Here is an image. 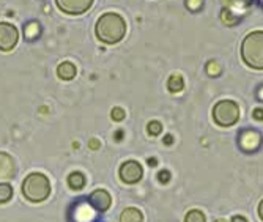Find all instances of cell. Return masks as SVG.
Masks as SVG:
<instances>
[{
    "label": "cell",
    "instance_id": "obj_1",
    "mask_svg": "<svg viewBox=\"0 0 263 222\" xmlns=\"http://www.w3.org/2000/svg\"><path fill=\"white\" fill-rule=\"evenodd\" d=\"M95 35L103 44H117L126 35V21L118 13H104L98 17Z\"/></svg>",
    "mask_w": 263,
    "mask_h": 222
},
{
    "label": "cell",
    "instance_id": "obj_2",
    "mask_svg": "<svg viewBox=\"0 0 263 222\" xmlns=\"http://www.w3.org/2000/svg\"><path fill=\"white\" fill-rule=\"evenodd\" d=\"M22 195L29 202L40 203L51 195V181L41 172H32L22 181Z\"/></svg>",
    "mask_w": 263,
    "mask_h": 222
},
{
    "label": "cell",
    "instance_id": "obj_3",
    "mask_svg": "<svg viewBox=\"0 0 263 222\" xmlns=\"http://www.w3.org/2000/svg\"><path fill=\"white\" fill-rule=\"evenodd\" d=\"M241 59L252 69H263V30L251 32L241 43Z\"/></svg>",
    "mask_w": 263,
    "mask_h": 222
},
{
    "label": "cell",
    "instance_id": "obj_4",
    "mask_svg": "<svg viewBox=\"0 0 263 222\" xmlns=\"http://www.w3.org/2000/svg\"><path fill=\"white\" fill-rule=\"evenodd\" d=\"M240 106L232 100H222L219 103L214 104L213 107V120L216 125L222 128L233 126L235 123L240 120Z\"/></svg>",
    "mask_w": 263,
    "mask_h": 222
},
{
    "label": "cell",
    "instance_id": "obj_5",
    "mask_svg": "<svg viewBox=\"0 0 263 222\" xmlns=\"http://www.w3.org/2000/svg\"><path fill=\"white\" fill-rule=\"evenodd\" d=\"M97 213L98 211L90 205L88 199H82L69 208L68 219L69 222H95L97 220Z\"/></svg>",
    "mask_w": 263,
    "mask_h": 222
},
{
    "label": "cell",
    "instance_id": "obj_6",
    "mask_svg": "<svg viewBox=\"0 0 263 222\" xmlns=\"http://www.w3.org/2000/svg\"><path fill=\"white\" fill-rule=\"evenodd\" d=\"M19 41V32L11 22H0V51L10 52Z\"/></svg>",
    "mask_w": 263,
    "mask_h": 222
},
{
    "label": "cell",
    "instance_id": "obj_7",
    "mask_svg": "<svg viewBox=\"0 0 263 222\" xmlns=\"http://www.w3.org/2000/svg\"><path fill=\"white\" fill-rule=\"evenodd\" d=\"M118 177H120V180L125 184H136L143 177V169H142V165L137 161L129 159V161H125L120 165V172H118Z\"/></svg>",
    "mask_w": 263,
    "mask_h": 222
},
{
    "label": "cell",
    "instance_id": "obj_8",
    "mask_svg": "<svg viewBox=\"0 0 263 222\" xmlns=\"http://www.w3.org/2000/svg\"><path fill=\"white\" fill-rule=\"evenodd\" d=\"M263 143V137L257 130H245L238 136V145L245 153H255L260 150Z\"/></svg>",
    "mask_w": 263,
    "mask_h": 222
},
{
    "label": "cell",
    "instance_id": "obj_9",
    "mask_svg": "<svg viewBox=\"0 0 263 222\" xmlns=\"http://www.w3.org/2000/svg\"><path fill=\"white\" fill-rule=\"evenodd\" d=\"M95 0H55V5L60 11L69 14V16H79L87 13Z\"/></svg>",
    "mask_w": 263,
    "mask_h": 222
},
{
    "label": "cell",
    "instance_id": "obj_10",
    "mask_svg": "<svg viewBox=\"0 0 263 222\" xmlns=\"http://www.w3.org/2000/svg\"><path fill=\"white\" fill-rule=\"evenodd\" d=\"M87 199H88L90 205L98 213H106L112 205V197L106 189H95Z\"/></svg>",
    "mask_w": 263,
    "mask_h": 222
},
{
    "label": "cell",
    "instance_id": "obj_11",
    "mask_svg": "<svg viewBox=\"0 0 263 222\" xmlns=\"http://www.w3.org/2000/svg\"><path fill=\"white\" fill-rule=\"evenodd\" d=\"M254 5V0H224V10L241 19Z\"/></svg>",
    "mask_w": 263,
    "mask_h": 222
},
{
    "label": "cell",
    "instance_id": "obj_12",
    "mask_svg": "<svg viewBox=\"0 0 263 222\" xmlns=\"http://www.w3.org/2000/svg\"><path fill=\"white\" fill-rule=\"evenodd\" d=\"M16 175L14 159L8 153H0V181H8Z\"/></svg>",
    "mask_w": 263,
    "mask_h": 222
},
{
    "label": "cell",
    "instance_id": "obj_13",
    "mask_svg": "<svg viewBox=\"0 0 263 222\" xmlns=\"http://www.w3.org/2000/svg\"><path fill=\"white\" fill-rule=\"evenodd\" d=\"M24 40L26 41H35L41 36V24L38 21H29L24 24Z\"/></svg>",
    "mask_w": 263,
    "mask_h": 222
},
{
    "label": "cell",
    "instance_id": "obj_14",
    "mask_svg": "<svg viewBox=\"0 0 263 222\" xmlns=\"http://www.w3.org/2000/svg\"><path fill=\"white\" fill-rule=\"evenodd\" d=\"M76 74H78V68L71 62H63L57 68V76L62 81H73L76 78Z\"/></svg>",
    "mask_w": 263,
    "mask_h": 222
},
{
    "label": "cell",
    "instance_id": "obj_15",
    "mask_svg": "<svg viewBox=\"0 0 263 222\" xmlns=\"http://www.w3.org/2000/svg\"><path fill=\"white\" fill-rule=\"evenodd\" d=\"M120 222H143V214L139 208L129 207V208H125L122 211Z\"/></svg>",
    "mask_w": 263,
    "mask_h": 222
},
{
    "label": "cell",
    "instance_id": "obj_16",
    "mask_svg": "<svg viewBox=\"0 0 263 222\" xmlns=\"http://www.w3.org/2000/svg\"><path fill=\"white\" fill-rule=\"evenodd\" d=\"M66 181H68L69 188L73 189V191H81L85 186L87 178H85V175L82 174V172H73V174L68 175Z\"/></svg>",
    "mask_w": 263,
    "mask_h": 222
},
{
    "label": "cell",
    "instance_id": "obj_17",
    "mask_svg": "<svg viewBox=\"0 0 263 222\" xmlns=\"http://www.w3.org/2000/svg\"><path fill=\"white\" fill-rule=\"evenodd\" d=\"M183 88H184L183 76H181V74H178V72L172 74V76L169 78V81H167V90H169L171 93H180Z\"/></svg>",
    "mask_w": 263,
    "mask_h": 222
},
{
    "label": "cell",
    "instance_id": "obj_18",
    "mask_svg": "<svg viewBox=\"0 0 263 222\" xmlns=\"http://www.w3.org/2000/svg\"><path fill=\"white\" fill-rule=\"evenodd\" d=\"M13 186L8 183H0V203H8L13 199Z\"/></svg>",
    "mask_w": 263,
    "mask_h": 222
},
{
    "label": "cell",
    "instance_id": "obj_19",
    "mask_svg": "<svg viewBox=\"0 0 263 222\" xmlns=\"http://www.w3.org/2000/svg\"><path fill=\"white\" fill-rule=\"evenodd\" d=\"M184 222H206L205 214L200 210H191L184 216Z\"/></svg>",
    "mask_w": 263,
    "mask_h": 222
},
{
    "label": "cell",
    "instance_id": "obj_20",
    "mask_svg": "<svg viewBox=\"0 0 263 222\" xmlns=\"http://www.w3.org/2000/svg\"><path fill=\"white\" fill-rule=\"evenodd\" d=\"M205 69H206V74H208V76H211V78H218L219 74L222 72V68H221V65L216 60H210L206 63Z\"/></svg>",
    "mask_w": 263,
    "mask_h": 222
},
{
    "label": "cell",
    "instance_id": "obj_21",
    "mask_svg": "<svg viewBox=\"0 0 263 222\" xmlns=\"http://www.w3.org/2000/svg\"><path fill=\"white\" fill-rule=\"evenodd\" d=\"M221 19H222V22L226 24V26H229V27L236 26V24L241 21V19L235 17L232 13H229V11H227V10H224V8H222V11H221Z\"/></svg>",
    "mask_w": 263,
    "mask_h": 222
},
{
    "label": "cell",
    "instance_id": "obj_22",
    "mask_svg": "<svg viewBox=\"0 0 263 222\" xmlns=\"http://www.w3.org/2000/svg\"><path fill=\"white\" fill-rule=\"evenodd\" d=\"M147 133L150 134V136H153V137H156V136H159L161 133H162V125L158 121V120H152L148 125H147Z\"/></svg>",
    "mask_w": 263,
    "mask_h": 222
},
{
    "label": "cell",
    "instance_id": "obj_23",
    "mask_svg": "<svg viewBox=\"0 0 263 222\" xmlns=\"http://www.w3.org/2000/svg\"><path fill=\"white\" fill-rule=\"evenodd\" d=\"M203 2H205V0H184L186 8L189 11H200L202 7H203Z\"/></svg>",
    "mask_w": 263,
    "mask_h": 222
},
{
    "label": "cell",
    "instance_id": "obj_24",
    "mask_svg": "<svg viewBox=\"0 0 263 222\" xmlns=\"http://www.w3.org/2000/svg\"><path fill=\"white\" fill-rule=\"evenodd\" d=\"M125 117H126V112H125L122 107H114V109L110 110V118H112L114 121H123Z\"/></svg>",
    "mask_w": 263,
    "mask_h": 222
},
{
    "label": "cell",
    "instance_id": "obj_25",
    "mask_svg": "<svg viewBox=\"0 0 263 222\" xmlns=\"http://www.w3.org/2000/svg\"><path fill=\"white\" fill-rule=\"evenodd\" d=\"M171 178H172V175H171L169 170H159L158 172V181L161 184H167V183L171 181Z\"/></svg>",
    "mask_w": 263,
    "mask_h": 222
},
{
    "label": "cell",
    "instance_id": "obj_26",
    "mask_svg": "<svg viewBox=\"0 0 263 222\" xmlns=\"http://www.w3.org/2000/svg\"><path fill=\"white\" fill-rule=\"evenodd\" d=\"M252 118H254V120H257V121H263V109H261V107L254 109V112H252Z\"/></svg>",
    "mask_w": 263,
    "mask_h": 222
},
{
    "label": "cell",
    "instance_id": "obj_27",
    "mask_svg": "<svg viewBox=\"0 0 263 222\" xmlns=\"http://www.w3.org/2000/svg\"><path fill=\"white\" fill-rule=\"evenodd\" d=\"M88 146L91 148V150H98V148L101 146V142L98 139H90L88 140Z\"/></svg>",
    "mask_w": 263,
    "mask_h": 222
},
{
    "label": "cell",
    "instance_id": "obj_28",
    "mask_svg": "<svg viewBox=\"0 0 263 222\" xmlns=\"http://www.w3.org/2000/svg\"><path fill=\"white\" fill-rule=\"evenodd\" d=\"M230 222H248V219L245 216H233Z\"/></svg>",
    "mask_w": 263,
    "mask_h": 222
},
{
    "label": "cell",
    "instance_id": "obj_29",
    "mask_svg": "<svg viewBox=\"0 0 263 222\" xmlns=\"http://www.w3.org/2000/svg\"><path fill=\"white\" fill-rule=\"evenodd\" d=\"M174 143V137L171 136V134H167L165 137H164V145H172Z\"/></svg>",
    "mask_w": 263,
    "mask_h": 222
},
{
    "label": "cell",
    "instance_id": "obj_30",
    "mask_svg": "<svg viewBox=\"0 0 263 222\" xmlns=\"http://www.w3.org/2000/svg\"><path fill=\"white\" fill-rule=\"evenodd\" d=\"M257 98L260 101H263V85H260L258 88H257Z\"/></svg>",
    "mask_w": 263,
    "mask_h": 222
},
{
    "label": "cell",
    "instance_id": "obj_31",
    "mask_svg": "<svg viewBox=\"0 0 263 222\" xmlns=\"http://www.w3.org/2000/svg\"><path fill=\"white\" fill-rule=\"evenodd\" d=\"M122 139H123V131H117V133H115V140H117V142H120Z\"/></svg>",
    "mask_w": 263,
    "mask_h": 222
},
{
    "label": "cell",
    "instance_id": "obj_32",
    "mask_svg": "<svg viewBox=\"0 0 263 222\" xmlns=\"http://www.w3.org/2000/svg\"><path fill=\"white\" fill-rule=\"evenodd\" d=\"M258 216H260V219L263 220V200H261L260 205H258Z\"/></svg>",
    "mask_w": 263,
    "mask_h": 222
},
{
    "label": "cell",
    "instance_id": "obj_33",
    "mask_svg": "<svg viewBox=\"0 0 263 222\" xmlns=\"http://www.w3.org/2000/svg\"><path fill=\"white\" fill-rule=\"evenodd\" d=\"M156 164H158V162H156L155 158H150V159H148V165H150V167H155Z\"/></svg>",
    "mask_w": 263,
    "mask_h": 222
},
{
    "label": "cell",
    "instance_id": "obj_34",
    "mask_svg": "<svg viewBox=\"0 0 263 222\" xmlns=\"http://www.w3.org/2000/svg\"><path fill=\"white\" fill-rule=\"evenodd\" d=\"M214 222H230V220H227V219H222V217H221V219H216Z\"/></svg>",
    "mask_w": 263,
    "mask_h": 222
},
{
    "label": "cell",
    "instance_id": "obj_35",
    "mask_svg": "<svg viewBox=\"0 0 263 222\" xmlns=\"http://www.w3.org/2000/svg\"><path fill=\"white\" fill-rule=\"evenodd\" d=\"M257 2L260 4V7H263V0H257Z\"/></svg>",
    "mask_w": 263,
    "mask_h": 222
}]
</instances>
